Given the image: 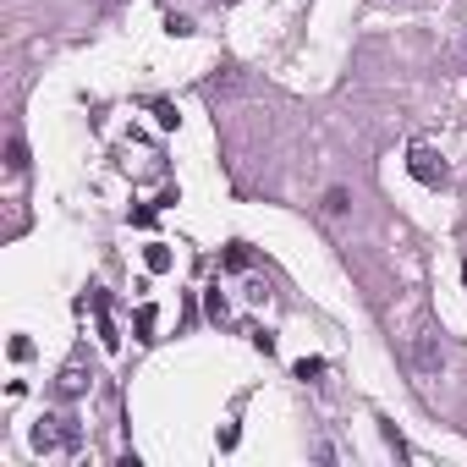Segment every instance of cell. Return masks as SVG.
I'll list each match as a JSON object with an SVG mask.
<instances>
[{"instance_id": "7a4b0ae2", "label": "cell", "mask_w": 467, "mask_h": 467, "mask_svg": "<svg viewBox=\"0 0 467 467\" xmlns=\"http://www.w3.org/2000/svg\"><path fill=\"white\" fill-rule=\"evenodd\" d=\"M72 440H78V434H72L67 418H45V423L34 429V445H39V451H50V445H72Z\"/></svg>"}, {"instance_id": "5b68a950", "label": "cell", "mask_w": 467, "mask_h": 467, "mask_svg": "<svg viewBox=\"0 0 467 467\" xmlns=\"http://www.w3.org/2000/svg\"><path fill=\"white\" fill-rule=\"evenodd\" d=\"M325 209H330V214H347V209H352V192H347V187H330V192H325Z\"/></svg>"}, {"instance_id": "277c9868", "label": "cell", "mask_w": 467, "mask_h": 467, "mask_svg": "<svg viewBox=\"0 0 467 467\" xmlns=\"http://www.w3.org/2000/svg\"><path fill=\"white\" fill-rule=\"evenodd\" d=\"M220 265H225V270H237V275H243V270H248V265H254V254H248V248H243V243H231V248H225V259H220Z\"/></svg>"}, {"instance_id": "52a82bcc", "label": "cell", "mask_w": 467, "mask_h": 467, "mask_svg": "<svg viewBox=\"0 0 467 467\" xmlns=\"http://www.w3.org/2000/svg\"><path fill=\"white\" fill-rule=\"evenodd\" d=\"M319 374H325V363H319V358H303V363H297V379H308V385H319Z\"/></svg>"}, {"instance_id": "6da1fadb", "label": "cell", "mask_w": 467, "mask_h": 467, "mask_svg": "<svg viewBox=\"0 0 467 467\" xmlns=\"http://www.w3.org/2000/svg\"><path fill=\"white\" fill-rule=\"evenodd\" d=\"M407 171H412L423 187H440V182H445V160H440L429 143H412V154H407Z\"/></svg>"}, {"instance_id": "3957f363", "label": "cell", "mask_w": 467, "mask_h": 467, "mask_svg": "<svg viewBox=\"0 0 467 467\" xmlns=\"http://www.w3.org/2000/svg\"><path fill=\"white\" fill-rule=\"evenodd\" d=\"M83 385H88V374H83L78 363H67V368H61V396H83Z\"/></svg>"}, {"instance_id": "ba28073f", "label": "cell", "mask_w": 467, "mask_h": 467, "mask_svg": "<svg viewBox=\"0 0 467 467\" xmlns=\"http://www.w3.org/2000/svg\"><path fill=\"white\" fill-rule=\"evenodd\" d=\"M462 275H467V270H462Z\"/></svg>"}, {"instance_id": "8992f818", "label": "cell", "mask_w": 467, "mask_h": 467, "mask_svg": "<svg viewBox=\"0 0 467 467\" xmlns=\"http://www.w3.org/2000/svg\"><path fill=\"white\" fill-rule=\"evenodd\" d=\"M6 165H12V176L28 171V143H23V138H12V160H6Z\"/></svg>"}]
</instances>
